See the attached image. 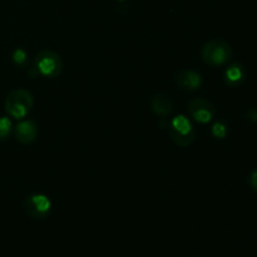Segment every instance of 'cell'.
Returning <instances> with one entry per match:
<instances>
[{"mask_svg": "<svg viewBox=\"0 0 257 257\" xmlns=\"http://www.w3.org/2000/svg\"><path fill=\"white\" fill-rule=\"evenodd\" d=\"M34 105V97L29 90L18 88L12 90L5 98V112L15 119H23L27 117Z\"/></svg>", "mask_w": 257, "mask_h": 257, "instance_id": "obj_1", "label": "cell"}, {"mask_svg": "<svg viewBox=\"0 0 257 257\" xmlns=\"http://www.w3.org/2000/svg\"><path fill=\"white\" fill-rule=\"evenodd\" d=\"M201 57L211 67H221L232 58V48L222 39H211L201 49Z\"/></svg>", "mask_w": 257, "mask_h": 257, "instance_id": "obj_2", "label": "cell"}, {"mask_svg": "<svg viewBox=\"0 0 257 257\" xmlns=\"http://www.w3.org/2000/svg\"><path fill=\"white\" fill-rule=\"evenodd\" d=\"M33 70L45 78H55L62 73L63 60L58 53L50 49L40 50L34 59Z\"/></svg>", "mask_w": 257, "mask_h": 257, "instance_id": "obj_3", "label": "cell"}, {"mask_svg": "<svg viewBox=\"0 0 257 257\" xmlns=\"http://www.w3.org/2000/svg\"><path fill=\"white\" fill-rule=\"evenodd\" d=\"M168 135L171 140L180 147H187L195 141L196 131L186 115H176L168 123Z\"/></svg>", "mask_w": 257, "mask_h": 257, "instance_id": "obj_4", "label": "cell"}, {"mask_svg": "<svg viewBox=\"0 0 257 257\" xmlns=\"http://www.w3.org/2000/svg\"><path fill=\"white\" fill-rule=\"evenodd\" d=\"M25 212L35 220H44L49 216L52 210V202L48 198V196L43 193H34L29 195L24 200Z\"/></svg>", "mask_w": 257, "mask_h": 257, "instance_id": "obj_5", "label": "cell"}, {"mask_svg": "<svg viewBox=\"0 0 257 257\" xmlns=\"http://www.w3.org/2000/svg\"><path fill=\"white\" fill-rule=\"evenodd\" d=\"M188 113L191 118L201 124L210 123L216 115V107L203 98H195L188 103Z\"/></svg>", "mask_w": 257, "mask_h": 257, "instance_id": "obj_6", "label": "cell"}, {"mask_svg": "<svg viewBox=\"0 0 257 257\" xmlns=\"http://www.w3.org/2000/svg\"><path fill=\"white\" fill-rule=\"evenodd\" d=\"M203 80L200 73L192 69H183L176 75V84L181 89L188 90V92L200 89Z\"/></svg>", "mask_w": 257, "mask_h": 257, "instance_id": "obj_7", "label": "cell"}, {"mask_svg": "<svg viewBox=\"0 0 257 257\" xmlns=\"http://www.w3.org/2000/svg\"><path fill=\"white\" fill-rule=\"evenodd\" d=\"M38 125L33 119H25L15 127V138L22 145H30L37 140Z\"/></svg>", "mask_w": 257, "mask_h": 257, "instance_id": "obj_8", "label": "cell"}, {"mask_svg": "<svg viewBox=\"0 0 257 257\" xmlns=\"http://www.w3.org/2000/svg\"><path fill=\"white\" fill-rule=\"evenodd\" d=\"M151 109L153 110L155 114L166 118L172 113L173 103L167 94H165V93H157L151 99Z\"/></svg>", "mask_w": 257, "mask_h": 257, "instance_id": "obj_9", "label": "cell"}, {"mask_svg": "<svg viewBox=\"0 0 257 257\" xmlns=\"http://www.w3.org/2000/svg\"><path fill=\"white\" fill-rule=\"evenodd\" d=\"M225 80L230 87H237L245 80V69L240 63H233L225 70Z\"/></svg>", "mask_w": 257, "mask_h": 257, "instance_id": "obj_10", "label": "cell"}, {"mask_svg": "<svg viewBox=\"0 0 257 257\" xmlns=\"http://www.w3.org/2000/svg\"><path fill=\"white\" fill-rule=\"evenodd\" d=\"M13 132L12 120L8 117H0V142L7 140Z\"/></svg>", "mask_w": 257, "mask_h": 257, "instance_id": "obj_11", "label": "cell"}, {"mask_svg": "<svg viewBox=\"0 0 257 257\" xmlns=\"http://www.w3.org/2000/svg\"><path fill=\"white\" fill-rule=\"evenodd\" d=\"M211 132H212V136L215 138H217V140H223V138L227 136V132H228L227 124H226L223 120H217V122L212 125Z\"/></svg>", "mask_w": 257, "mask_h": 257, "instance_id": "obj_12", "label": "cell"}, {"mask_svg": "<svg viewBox=\"0 0 257 257\" xmlns=\"http://www.w3.org/2000/svg\"><path fill=\"white\" fill-rule=\"evenodd\" d=\"M13 62H14V64H17L18 67H24L25 64H27V60H28V55H27V52H25L24 49H22V48H18V49L14 50V53H13Z\"/></svg>", "mask_w": 257, "mask_h": 257, "instance_id": "obj_13", "label": "cell"}, {"mask_svg": "<svg viewBox=\"0 0 257 257\" xmlns=\"http://www.w3.org/2000/svg\"><path fill=\"white\" fill-rule=\"evenodd\" d=\"M250 185H251V187H252V190L257 193V168H255V170H252V172H251V175H250Z\"/></svg>", "mask_w": 257, "mask_h": 257, "instance_id": "obj_14", "label": "cell"}, {"mask_svg": "<svg viewBox=\"0 0 257 257\" xmlns=\"http://www.w3.org/2000/svg\"><path fill=\"white\" fill-rule=\"evenodd\" d=\"M246 118H247L250 122L256 123L257 122V109H255V108H251V109H248L247 113H246Z\"/></svg>", "mask_w": 257, "mask_h": 257, "instance_id": "obj_15", "label": "cell"}, {"mask_svg": "<svg viewBox=\"0 0 257 257\" xmlns=\"http://www.w3.org/2000/svg\"><path fill=\"white\" fill-rule=\"evenodd\" d=\"M119 2H125V0H119Z\"/></svg>", "mask_w": 257, "mask_h": 257, "instance_id": "obj_16", "label": "cell"}]
</instances>
